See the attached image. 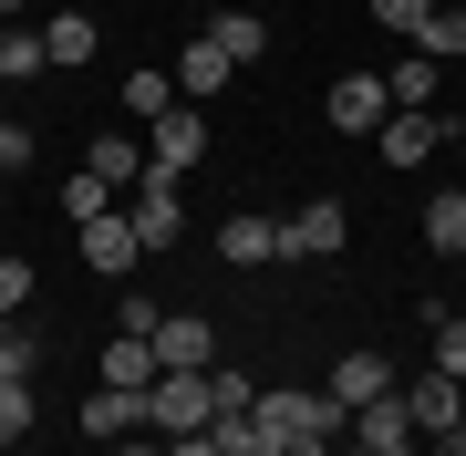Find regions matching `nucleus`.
Here are the masks:
<instances>
[{
    "label": "nucleus",
    "mask_w": 466,
    "mask_h": 456,
    "mask_svg": "<svg viewBox=\"0 0 466 456\" xmlns=\"http://www.w3.org/2000/svg\"><path fill=\"white\" fill-rule=\"evenodd\" d=\"M435 146H446V125H435V104H425V115H383V167H425Z\"/></svg>",
    "instance_id": "nucleus-12"
},
{
    "label": "nucleus",
    "mask_w": 466,
    "mask_h": 456,
    "mask_svg": "<svg viewBox=\"0 0 466 456\" xmlns=\"http://www.w3.org/2000/svg\"><path fill=\"white\" fill-rule=\"evenodd\" d=\"M156 363H167V373H208V363H218L208 311H167V321H156Z\"/></svg>",
    "instance_id": "nucleus-6"
},
{
    "label": "nucleus",
    "mask_w": 466,
    "mask_h": 456,
    "mask_svg": "<svg viewBox=\"0 0 466 456\" xmlns=\"http://www.w3.org/2000/svg\"><path fill=\"white\" fill-rule=\"evenodd\" d=\"M332 394H342V405H383V394H394V363H383L373 342H352V353L332 363Z\"/></svg>",
    "instance_id": "nucleus-11"
},
{
    "label": "nucleus",
    "mask_w": 466,
    "mask_h": 456,
    "mask_svg": "<svg viewBox=\"0 0 466 456\" xmlns=\"http://www.w3.org/2000/svg\"><path fill=\"white\" fill-rule=\"evenodd\" d=\"M456 425H466V415H456Z\"/></svg>",
    "instance_id": "nucleus-41"
},
{
    "label": "nucleus",
    "mask_w": 466,
    "mask_h": 456,
    "mask_svg": "<svg viewBox=\"0 0 466 456\" xmlns=\"http://www.w3.org/2000/svg\"><path fill=\"white\" fill-rule=\"evenodd\" d=\"M208 394H218V425H228V415H249V405H259V384H249V373H228V363H218V373H208Z\"/></svg>",
    "instance_id": "nucleus-27"
},
{
    "label": "nucleus",
    "mask_w": 466,
    "mask_h": 456,
    "mask_svg": "<svg viewBox=\"0 0 466 456\" xmlns=\"http://www.w3.org/2000/svg\"><path fill=\"white\" fill-rule=\"evenodd\" d=\"M446 146H466V115H456V125H446Z\"/></svg>",
    "instance_id": "nucleus-34"
},
{
    "label": "nucleus",
    "mask_w": 466,
    "mask_h": 456,
    "mask_svg": "<svg viewBox=\"0 0 466 456\" xmlns=\"http://www.w3.org/2000/svg\"><path fill=\"white\" fill-rule=\"evenodd\" d=\"M167 456H218V436L198 425V436H167Z\"/></svg>",
    "instance_id": "nucleus-32"
},
{
    "label": "nucleus",
    "mask_w": 466,
    "mask_h": 456,
    "mask_svg": "<svg viewBox=\"0 0 466 456\" xmlns=\"http://www.w3.org/2000/svg\"><path fill=\"white\" fill-rule=\"evenodd\" d=\"M218 259H228V270H269V259H280V218H228L218 228Z\"/></svg>",
    "instance_id": "nucleus-13"
},
{
    "label": "nucleus",
    "mask_w": 466,
    "mask_h": 456,
    "mask_svg": "<svg viewBox=\"0 0 466 456\" xmlns=\"http://www.w3.org/2000/svg\"><path fill=\"white\" fill-rule=\"evenodd\" d=\"M84 167H94L104 187H135V177H146V146H135V136H94V156H84Z\"/></svg>",
    "instance_id": "nucleus-22"
},
{
    "label": "nucleus",
    "mask_w": 466,
    "mask_h": 456,
    "mask_svg": "<svg viewBox=\"0 0 466 456\" xmlns=\"http://www.w3.org/2000/svg\"><path fill=\"white\" fill-rule=\"evenodd\" d=\"M21 301H32V259H0V321H11Z\"/></svg>",
    "instance_id": "nucleus-31"
},
{
    "label": "nucleus",
    "mask_w": 466,
    "mask_h": 456,
    "mask_svg": "<svg viewBox=\"0 0 466 456\" xmlns=\"http://www.w3.org/2000/svg\"><path fill=\"white\" fill-rule=\"evenodd\" d=\"M156 373H167V363H156V342H146V332H115V342H104V384H125V394H146Z\"/></svg>",
    "instance_id": "nucleus-16"
},
{
    "label": "nucleus",
    "mask_w": 466,
    "mask_h": 456,
    "mask_svg": "<svg viewBox=\"0 0 466 456\" xmlns=\"http://www.w3.org/2000/svg\"><path fill=\"white\" fill-rule=\"evenodd\" d=\"M342 238H352V218H342V198H311V208H300V218L280 228V259H332Z\"/></svg>",
    "instance_id": "nucleus-5"
},
{
    "label": "nucleus",
    "mask_w": 466,
    "mask_h": 456,
    "mask_svg": "<svg viewBox=\"0 0 466 456\" xmlns=\"http://www.w3.org/2000/svg\"><path fill=\"white\" fill-rule=\"evenodd\" d=\"M373 21H383V32H404V42H415L425 21H435V0H373Z\"/></svg>",
    "instance_id": "nucleus-29"
},
{
    "label": "nucleus",
    "mask_w": 466,
    "mask_h": 456,
    "mask_svg": "<svg viewBox=\"0 0 466 456\" xmlns=\"http://www.w3.org/2000/svg\"><path fill=\"white\" fill-rule=\"evenodd\" d=\"M135 249H146V238H135V218H125V208H115V218H84V270L125 280V270H135Z\"/></svg>",
    "instance_id": "nucleus-10"
},
{
    "label": "nucleus",
    "mask_w": 466,
    "mask_h": 456,
    "mask_svg": "<svg viewBox=\"0 0 466 456\" xmlns=\"http://www.w3.org/2000/svg\"><path fill=\"white\" fill-rule=\"evenodd\" d=\"M0 187H11V177H0Z\"/></svg>",
    "instance_id": "nucleus-40"
},
{
    "label": "nucleus",
    "mask_w": 466,
    "mask_h": 456,
    "mask_svg": "<svg viewBox=\"0 0 466 456\" xmlns=\"http://www.w3.org/2000/svg\"><path fill=\"white\" fill-rule=\"evenodd\" d=\"M32 436V373H0V446Z\"/></svg>",
    "instance_id": "nucleus-24"
},
{
    "label": "nucleus",
    "mask_w": 466,
    "mask_h": 456,
    "mask_svg": "<svg viewBox=\"0 0 466 456\" xmlns=\"http://www.w3.org/2000/svg\"><path fill=\"white\" fill-rule=\"evenodd\" d=\"M0 125H11V104H0Z\"/></svg>",
    "instance_id": "nucleus-38"
},
{
    "label": "nucleus",
    "mask_w": 466,
    "mask_h": 456,
    "mask_svg": "<svg viewBox=\"0 0 466 456\" xmlns=\"http://www.w3.org/2000/svg\"><path fill=\"white\" fill-rule=\"evenodd\" d=\"M321 115H332L342 136H383V115H394V94H383V73H342V84L321 94Z\"/></svg>",
    "instance_id": "nucleus-4"
},
{
    "label": "nucleus",
    "mask_w": 466,
    "mask_h": 456,
    "mask_svg": "<svg viewBox=\"0 0 466 456\" xmlns=\"http://www.w3.org/2000/svg\"><path fill=\"white\" fill-rule=\"evenodd\" d=\"M84 436H94V446H125V436H146V394H125V384L84 394Z\"/></svg>",
    "instance_id": "nucleus-9"
},
{
    "label": "nucleus",
    "mask_w": 466,
    "mask_h": 456,
    "mask_svg": "<svg viewBox=\"0 0 466 456\" xmlns=\"http://www.w3.org/2000/svg\"><path fill=\"white\" fill-rule=\"evenodd\" d=\"M435 84H446V63H425V52H404V63H383V94H394V115H425Z\"/></svg>",
    "instance_id": "nucleus-15"
},
{
    "label": "nucleus",
    "mask_w": 466,
    "mask_h": 456,
    "mask_svg": "<svg viewBox=\"0 0 466 456\" xmlns=\"http://www.w3.org/2000/svg\"><path fill=\"white\" fill-rule=\"evenodd\" d=\"M456 11H466V0H456Z\"/></svg>",
    "instance_id": "nucleus-39"
},
{
    "label": "nucleus",
    "mask_w": 466,
    "mask_h": 456,
    "mask_svg": "<svg viewBox=\"0 0 466 456\" xmlns=\"http://www.w3.org/2000/svg\"><path fill=\"white\" fill-rule=\"evenodd\" d=\"M198 156H208V115H198V104H167V115L146 125V167L156 177H187Z\"/></svg>",
    "instance_id": "nucleus-3"
},
{
    "label": "nucleus",
    "mask_w": 466,
    "mask_h": 456,
    "mask_svg": "<svg viewBox=\"0 0 466 456\" xmlns=\"http://www.w3.org/2000/svg\"><path fill=\"white\" fill-rule=\"evenodd\" d=\"M404 415H415V436L425 446H446V456H466V384H456V373H415V384H404Z\"/></svg>",
    "instance_id": "nucleus-2"
},
{
    "label": "nucleus",
    "mask_w": 466,
    "mask_h": 456,
    "mask_svg": "<svg viewBox=\"0 0 466 456\" xmlns=\"http://www.w3.org/2000/svg\"><path fill=\"white\" fill-rule=\"evenodd\" d=\"M342 456H373V446H342Z\"/></svg>",
    "instance_id": "nucleus-37"
},
{
    "label": "nucleus",
    "mask_w": 466,
    "mask_h": 456,
    "mask_svg": "<svg viewBox=\"0 0 466 456\" xmlns=\"http://www.w3.org/2000/svg\"><path fill=\"white\" fill-rule=\"evenodd\" d=\"M115 456H167V436H125V446H115Z\"/></svg>",
    "instance_id": "nucleus-33"
},
{
    "label": "nucleus",
    "mask_w": 466,
    "mask_h": 456,
    "mask_svg": "<svg viewBox=\"0 0 466 456\" xmlns=\"http://www.w3.org/2000/svg\"><path fill=\"white\" fill-rule=\"evenodd\" d=\"M415 52H425V63H456V52H466V11H456V0H435V21L415 32Z\"/></svg>",
    "instance_id": "nucleus-23"
},
{
    "label": "nucleus",
    "mask_w": 466,
    "mask_h": 456,
    "mask_svg": "<svg viewBox=\"0 0 466 456\" xmlns=\"http://www.w3.org/2000/svg\"><path fill=\"white\" fill-rule=\"evenodd\" d=\"M167 104H187V94H177V73H146V63L125 73V115H135V125H156Z\"/></svg>",
    "instance_id": "nucleus-21"
},
{
    "label": "nucleus",
    "mask_w": 466,
    "mask_h": 456,
    "mask_svg": "<svg viewBox=\"0 0 466 456\" xmlns=\"http://www.w3.org/2000/svg\"><path fill=\"white\" fill-rule=\"evenodd\" d=\"M352 446H373V456H404V446H425V436H415V415H404V384L383 394V405H352Z\"/></svg>",
    "instance_id": "nucleus-7"
},
{
    "label": "nucleus",
    "mask_w": 466,
    "mask_h": 456,
    "mask_svg": "<svg viewBox=\"0 0 466 456\" xmlns=\"http://www.w3.org/2000/svg\"><path fill=\"white\" fill-rule=\"evenodd\" d=\"M425 249L435 259H466V187H435V198H425Z\"/></svg>",
    "instance_id": "nucleus-17"
},
{
    "label": "nucleus",
    "mask_w": 466,
    "mask_h": 456,
    "mask_svg": "<svg viewBox=\"0 0 466 456\" xmlns=\"http://www.w3.org/2000/svg\"><path fill=\"white\" fill-rule=\"evenodd\" d=\"M32 156H42V136H32V125L11 115V125H0V177H21V167H32Z\"/></svg>",
    "instance_id": "nucleus-30"
},
{
    "label": "nucleus",
    "mask_w": 466,
    "mask_h": 456,
    "mask_svg": "<svg viewBox=\"0 0 466 456\" xmlns=\"http://www.w3.org/2000/svg\"><path fill=\"white\" fill-rule=\"evenodd\" d=\"M63 208H73V218H115V187H104V177L84 167V177H73V187H63Z\"/></svg>",
    "instance_id": "nucleus-28"
},
{
    "label": "nucleus",
    "mask_w": 466,
    "mask_h": 456,
    "mask_svg": "<svg viewBox=\"0 0 466 456\" xmlns=\"http://www.w3.org/2000/svg\"><path fill=\"white\" fill-rule=\"evenodd\" d=\"M125 218H135V238H146V249H167V238L187 228V218H177V177H156V167H146V177H135V208H125Z\"/></svg>",
    "instance_id": "nucleus-8"
},
{
    "label": "nucleus",
    "mask_w": 466,
    "mask_h": 456,
    "mask_svg": "<svg viewBox=\"0 0 466 456\" xmlns=\"http://www.w3.org/2000/svg\"><path fill=\"white\" fill-rule=\"evenodd\" d=\"M404 456H446V446H404Z\"/></svg>",
    "instance_id": "nucleus-36"
},
{
    "label": "nucleus",
    "mask_w": 466,
    "mask_h": 456,
    "mask_svg": "<svg viewBox=\"0 0 466 456\" xmlns=\"http://www.w3.org/2000/svg\"><path fill=\"white\" fill-rule=\"evenodd\" d=\"M0 373H42V332H32V321H0Z\"/></svg>",
    "instance_id": "nucleus-25"
},
{
    "label": "nucleus",
    "mask_w": 466,
    "mask_h": 456,
    "mask_svg": "<svg viewBox=\"0 0 466 456\" xmlns=\"http://www.w3.org/2000/svg\"><path fill=\"white\" fill-rule=\"evenodd\" d=\"M435 373L466 384V311H435Z\"/></svg>",
    "instance_id": "nucleus-26"
},
{
    "label": "nucleus",
    "mask_w": 466,
    "mask_h": 456,
    "mask_svg": "<svg viewBox=\"0 0 466 456\" xmlns=\"http://www.w3.org/2000/svg\"><path fill=\"white\" fill-rule=\"evenodd\" d=\"M0 21H21V0H0Z\"/></svg>",
    "instance_id": "nucleus-35"
},
{
    "label": "nucleus",
    "mask_w": 466,
    "mask_h": 456,
    "mask_svg": "<svg viewBox=\"0 0 466 456\" xmlns=\"http://www.w3.org/2000/svg\"><path fill=\"white\" fill-rule=\"evenodd\" d=\"M208 42L228 52V63H259V52H269V21H259V11H218V21H208Z\"/></svg>",
    "instance_id": "nucleus-19"
},
{
    "label": "nucleus",
    "mask_w": 466,
    "mask_h": 456,
    "mask_svg": "<svg viewBox=\"0 0 466 456\" xmlns=\"http://www.w3.org/2000/svg\"><path fill=\"white\" fill-rule=\"evenodd\" d=\"M94 42H104V21H94V11H52V32H42L52 73H63V63H94Z\"/></svg>",
    "instance_id": "nucleus-18"
},
{
    "label": "nucleus",
    "mask_w": 466,
    "mask_h": 456,
    "mask_svg": "<svg viewBox=\"0 0 466 456\" xmlns=\"http://www.w3.org/2000/svg\"><path fill=\"white\" fill-rule=\"evenodd\" d=\"M228 73H238V63H228V52H218L208 32H198V42L177 52V94H187V104H208V94H228Z\"/></svg>",
    "instance_id": "nucleus-14"
},
{
    "label": "nucleus",
    "mask_w": 466,
    "mask_h": 456,
    "mask_svg": "<svg viewBox=\"0 0 466 456\" xmlns=\"http://www.w3.org/2000/svg\"><path fill=\"white\" fill-rule=\"evenodd\" d=\"M32 73H52L42 32H21V21H0V84H32Z\"/></svg>",
    "instance_id": "nucleus-20"
},
{
    "label": "nucleus",
    "mask_w": 466,
    "mask_h": 456,
    "mask_svg": "<svg viewBox=\"0 0 466 456\" xmlns=\"http://www.w3.org/2000/svg\"><path fill=\"white\" fill-rule=\"evenodd\" d=\"M208 373H218V363H208ZM208 373H156V384H146V436H198V425H218Z\"/></svg>",
    "instance_id": "nucleus-1"
}]
</instances>
